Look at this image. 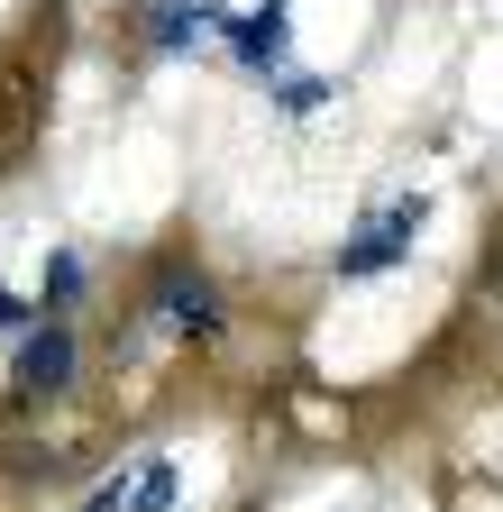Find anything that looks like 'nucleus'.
I'll use <instances>...</instances> for the list:
<instances>
[{
    "label": "nucleus",
    "instance_id": "3",
    "mask_svg": "<svg viewBox=\"0 0 503 512\" xmlns=\"http://www.w3.org/2000/svg\"><path fill=\"white\" fill-rule=\"evenodd\" d=\"M83 366H92L83 320H28L10 339V375H0V430H28L46 412H65L83 394Z\"/></svg>",
    "mask_w": 503,
    "mask_h": 512
},
{
    "label": "nucleus",
    "instance_id": "9",
    "mask_svg": "<svg viewBox=\"0 0 503 512\" xmlns=\"http://www.w3.org/2000/svg\"><path fill=\"white\" fill-rule=\"evenodd\" d=\"M476 284L503 302V211H494V220H485V238H476Z\"/></svg>",
    "mask_w": 503,
    "mask_h": 512
},
{
    "label": "nucleus",
    "instance_id": "2",
    "mask_svg": "<svg viewBox=\"0 0 503 512\" xmlns=\"http://www.w3.org/2000/svg\"><path fill=\"white\" fill-rule=\"evenodd\" d=\"M55 55H65V0H37L19 28H0V183H19L46 147Z\"/></svg>",
    "mask_w": 503,
    "mask_h": 512
},
{
    "label": "nucleus",
    "instance_id": "10",
    "mask_svg": "<svg viewBox=\"0 0 503 512\" xmlns=\"http://www.w3.org/2000/svg\"><path fill=\"white\" fill-rule=\"evenodd\" d=\"M129 485H138V467H129V476H101V485L83 494V512H129Z\"/></svg>",
    "mask_w": 503,
    "mask_h": 512
},
{
    "label": "nucleus",
    "instance_id": "4",
    "mask_svg": "<svg viewBox=\"0 0 503 512\" xmlns=\"http://www.w3.org/2000/svg\"><path fill=\"white\" fill-rule=\"evenodd\" d=\"M421 220H430V202H421V192H394V202H375V211L339 238L330 275H339V284H357V275H394L403 256L421 247Z\"/></svg>",
    "mask_w": 503,
    "mask_h": 512
},
{
    "label": "nucleus",
    "instance_id": "7",
    "mask_svg": "<svg viewBox=\"0 0 503 512\" xmlns=\"http://www.w3.org/2000/svg\"><path fill=\"white\" fill-rule=\"evenodd\" d=\"M28 302H37V320H83V311H92V256H83V247H46Z\"/></svg>",
    "mask_w": 503,
    "mask_h": 512
},
{
    "label": "nucleus",
    "instance_id": "1",
    "mask_svg": "<svg viewBox=\"0 0 503 512\" xmlns=\"http://www.w3.org/2000/svg\"><path fill=\"white\" fill-rule=\"evenodd\" d=\"M129 330H156L174 348H220L229 339V284L193 247V229H174V238H156L138 256V275H129Z\"/></svg>",
    "mask_w": 503,
    "mask_h": 512
},
{
    "label": "nucleus",
    "instance_id": "12",
    "mask_svg": "<svg viewBox=\"0 0 503 512\" xmlns=\"http://www.w3.org/2000/svg\"><path fill=\"white\" fill-rule=\"evenodd\" d=\"M275 101H284V110H321V101H330V83H275Z\"/></svg>",
    "mask_w": 503,
    "mask_h": 512
},
{
    "label": "nucleus",
    "instance_id": "6",
    "mask_svg": "<svg viewBox=\"0 0 503 512\" xmlns=\"http://www.w3.org/2000/svg\"><path fill=\"white\" fill-rule=\"evenodd\" d=\"M211 28H229L220 0H138V46L147 55H183V46L211 37Z\"/></svg>",
    "mask_w": 503,
    "mask_h": 512
},
{
    "label": "nucleus",
    "instance_id": "8",
    "mask_svg": "<svg viewBox=\"0 0 503 512\" xmlns=\"http://www.w3.org/2000/svg\"><path fill=\"white\" fill-rule=\"evenodd\" d=\"M129 512H174V467H165V458H147V467H138V485H129Z\"/></svg>",
    "mask_w": 503,
    "mask_h": 512
},
{
    "label": "nucleus",
    "instance_id": "5",
    "mask_svg": "<svg viewBox=\"0 0 503 512\" xmlns=\"http://www.w3.org/2000/svg\"><path fill=\"white\" fill-rule=\"evenodd\" d=\"M284 37H293V0H257L247 19H229V55L247 83H284Z\"/></svg>",
    "mask_w": 503,
    "mask_h": 512
},
{
    "label": "nucleus",
    "instance_id": "11",
    "mask_svg": "<svg viewBox=\"0 0 503 512\" xmlns=\"http://www.w3.org/2000/svg\"><path fill=\"white\" fill-rule=\"evenodd\" d=\"M28 320H37V302H28V293H10V284H0V339H19V330H28Z\"/></svg>",
    "mask_w": 503,
    "mask_h": 512
}]
</instances>
